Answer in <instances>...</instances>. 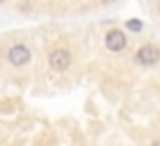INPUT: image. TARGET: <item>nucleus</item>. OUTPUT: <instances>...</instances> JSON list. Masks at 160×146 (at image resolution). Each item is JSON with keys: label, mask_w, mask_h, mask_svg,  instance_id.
<instances>
[{"label": "nucleus", "mask_w": 160, "mask_h": 146, "mask_svg": "<svg viewBox=\"0 0 160 146\" xmlns=\"http://www.w3.org/2000/svg\"><path fill=\"white\" fill-rule=\"evenodd\" d=\"M8 61L12 65H16V67H22V65H27L31 61V51L24 45H14L8 51Z\"/></svg>", "instance_id": "f257e3e1"}, {"label": "nucleus", "mask_w": 160, "mask_h": 146, "mask_svg": "<svg viewBox=\"0 0 160 146\" xmlns=\"http://www.w3.org/2000/svg\"><path fill=\"white\" fill-rule=\"evenodd\" d=\"M49 61H51V67L55 71H65L71 65V55L65 49H55L51 53V57H49Z\"/></svg>", "instance_id": "f03ea898"}, {"label": "nucleus", "mask_w": 160, "mask_h": 146, "mask_svg": "<svg viewBox=\"0 0 160 146\" xmlns=\"http://www.w3.org/2000/svg\"><path fill=\"white\" fill-rule=\"evenodd\" d=\"M138 61L142 65H154L160 61V49L154 45H144L138 49Z\"/></svg>", "instance_id": "7ed1b4c3"}, {"label": "nucleus", "mask_w": 160, "mask_h": 146, "mask_svg": "<svg viewBox=\"0 0 160 146\" xmlns=\"http://www.w3.org/2000/svg\"><path fill=\"white\" fill-rule=\"evenodd\" d=\"M106 47L109 49V51H113V53L122 51V49L126 47V35L122 31H118V28L109 31L106 35Z\"/></svg>", "instance_id": "20e7f679"}, {"label": "nucleus", "mask_w": 160, "mask_h": 146, "mask_svg": "<svg viewBox=\"0 0 160 146\" xmlns=\"http://www.w3.org/2000/svg\"><path fill=\"white\" fill-rule=\"evenodd\" d=\"M126 27H128V31H132V33H140L142 31V23H140V20H136V18L128 20V23H126Z\"/></svg>", "instance_id": "39448f33"}, {"label": "nucleus", "mask_w": 160, "mask_h": 146, "mask_svg": "<svg viewBox=\"0 0 160 146\" xmlns=\"http://www.w3.org/2000/svg\"><path fill=\"white\" fill-rule=\"evenodd\" d=\"M103 2H113V0H103Z\"/></svg>", "instance_id": "423d86ee"}, {"label": "nucleus", "mask_w": 160, "mask_h": 146, "mask_svg": "<svg viewBox=\"0 0 160 146\" xmlns=\"http://www.w3.org/2000/svg\"><path fill=\"white\" fill-rule=\"evenodd\" d=\"M158 10H160V2H158Z\"/></svg>", "instance_id": "0eeeda50"}, {"label": "nucleus", "mask_w": 160, "mask_h": 146, "mask_svg": "<svg viewBox=\"0 0 160 146\" xmlns=\"http://www.w3.org/2000/svg\"><path fill=\"white\" fill-rule=\"evenodd\" d=\"M2 2H4V0H0V4H2Z\"/></svg>", "instance_id": "6e6552de"}]
</instances>
